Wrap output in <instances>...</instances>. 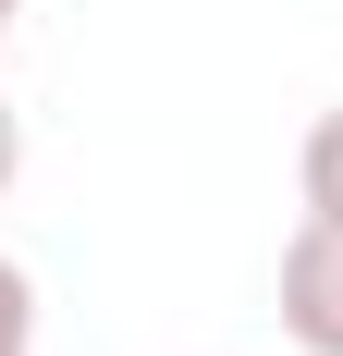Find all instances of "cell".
<instances>
[{"label":"cell","instance_id":"obj_1","mask_svg":"<svg viewBox=\"0 0 343 356\" xmlns=\"http://www.w3.org/2000/svg\"><path fill=\"white\" fill-rule=\"evenodd\" d=\"M282 332L307 356H343V209H307L282 246Z\"/></svg>","mask_w":343,"mask_h":356},{"label":"cell","instance_id":"obj_2","mask_svg":"<svg viewBox=\"0 0 343 356\" xmlns=\"http://www.w3.org/2000/svg\"><path fill=\"white\" fill-rule=\"evenodd\" d=\"M294 184H307V209H343V111H319V123H307V160H294Z\"/></svg>","mask_w":343,"mask_h":356},{"label":"cell","instance_id":"obj_3","mask_svg":"<svg viewBox=\"0 0 343 356\" xmlns=\"http://www.w3.org/2000/svg\"><path fill=\"white\" fill-rule=\"evenodd\" d=\"M0 356H37V283H25V258H0Z\"/></svg>","mask_w":343,"mask_h":356},{"label":"cell","instance_id":"obj_4","mask_svg":"<svg viewBox=\"0 0 343 356\" xmlns=\"http://www.w3.org/2000/svg\"><path fill=\"white\" fill-rule=\"evenodd\" d=\"M25 172V123H12V99H0V184Z\"/></svg>","mask_w":343,"mask_h":356},{"label":"cell","instance_id":"obj_5","mask_svg":"<svg viewBox=\"0 0 343 356\" xmlns=\"http://www.w3.org/2000/svg\"><path fill=\"white\" fill-rule=\"evenodd\" d=\"M12 13H25V0H0V37H12Z\"/></svg>","mask_w":343,"mask_h":356}]
</instances>
